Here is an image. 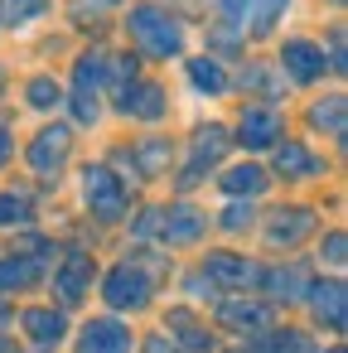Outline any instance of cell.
<instances>
[{
	"label": "cell",
	"mask_w": 348,
	"mask_h": 353,
	"mask_svg": "<svg viewBox=\"0 0 348 353\" xmlns=\"http://www.w3.org/2000/svg\"><path fill=\"white\" fill-rule=\"evenodd\" d=\"M0 353H15V348H10V339H6V334H0Z\"/></svg>",
	"instance_id": "cell-36"
},
{
	"label": "cell",
	"mask_w": 348,
	"mask_h": 353,
	"mask_svg": "<svg viewBox=\"0 0 348 353\" xmlns=\"http://www.w3.org/2000/svg\"><path fill=\"white\" fill-rule=\"evenodd\" d=\"M261 285H266L276 300H300V295L309 290V276H305L300 266H285V271H266Z\"/></svg>",
	"instance_id": "cell-20"
},
{
	"label": "cell",
	"mask_w": 348,
	"mask_h": 353,
	"mask_svg": "<svg viewBox=\"0 0 348 353\" xmlns=\"http://www.w3.org/2000/svg\"><path fill=\"white\" fill-rule=\"evenodd\" d=\"M329 353H343V348H329Z\"/></svg>",
	"instance_id": "cell-37"
},
{
	"label": "cell",
	"mask_w": 348,
	"mask_h": 353,
	"mask_svg": "<svg viewBox=\"0 0 348 353\" xmlns=\"http://www.w3.org/2000/svg\"><path fill=\"white\" fill-rule=\"evenodd\" d=\"M63 160H68V131H63V126L39 131V136H34V145H30V165H34L39 174H59V170H63Z\"/></svg>",
	"instance_id": "cell-10"
},
{
	"label": "cell",
	"mask_w": 348,
	"mask_h": 353,
	"mask_svg": "<svg viewBox=\"0 0 348 353\" xmlns=\"http://www.w3.org/2000/svg\"><path fill=\"white\" fill-rule=\"evenodd\" d=\"M280 68H285L295 83H314V78L324 73V54H319L309 39H290V44L280 49Z\"/></svg>",
	"instance_id": "cell-12"
},
{
	"label": "cell",
	"mask_w": 348,
	"mask_h": 353,
	"mask_svg": "<svg viewBox=\"0 0 348 353\" xmlns=\"http://www.w3.org/2000/svg\"><path fill=\"white\" fill-rule=\"evenodd\" d=\"M334 6H343V0H334Z\"/></svg>",
	"instance_id": "cell-39"
},
{
	"label": "cell",
	"mask_w": 348,
	"mask_h": 353,
	"mask_svg": "<svg viewBox=\"0 0 348 353\" xmlns=\"http://www.w3.org/2000/svg\"><path fill=\"white\" fill-rule=\"evenodd\" d=\"M6 160H10V136L0 131V165H6Z\"/></svg>",
	"instance_id": "cell-35"
},
{
	"label": "cell",
	"mask_w": 348,
	"mask_h": 353,
	"mask_svg": "<svg viewBox=\"0 0 348 353\" xmlns=\"http://www.w3.org/2000/svg\"><path fill=\"white\" fill-rule=\"evenodd\" d=\"M218 319L247 334V329H266V324H271V310H266L261 300H223V305H218Z\"/></svg>",
	"instance_id": "cell-15"
},
{
	"label": "cell",
	"mask_w": 348,
	"mask_h": 353,
	"mask_svg": "<svg viewBox=\"0 0 348 353\" xmlns=\"http://www.w3.org/2000/svg\"><path fill=\"white\" fill-rule=\"evenodd\" d=\"M126 30H131V39H136L150 59H174V54L184 49V34H179L174 15H165L160 6H136L131 20H126Z\"/></svg>",
	"instance_id": "cell-1"
},
{
	"label": "cell",
	"mask_w": 348,
	"mask_h": 353,
	"mask_svg": "<svg viewBox=\"0 0 348 353\" xmlns=\"http://www.w3.org/2000/svg\"><path fill=\"white\" fill-rule=\"evenodd\" d=\"M121 112H131V117H141V121H160V117H165V92H160L155 83H145V88H126Z\"/></svg>",
	"instance_id": "cell-17"
},
{
	"label": "cell",
	"mask_w": 348,
	"mask_h": 353,
	"mask_svg": "<svg viewBox=\"0 0 348 353\" xmlns=\"http://www.w3.org/2000/svg\"><path fill=\"white\" fill-rule=\"evenodd\" d=\"M280 136H285V126H280V117H276V112H266V107H252V112H242L237 145H247V150H271Z\"/></svg>",
	"instance_id": "cell-6"
},
{
	"label": "cell",
	"mask_w": 348,
	"mask_h": 353,
	"mask_svg": "<svg viewBox=\"0 0 348 353\" xmlns=\"http://www.w3.org/2000/svg\"><path fill=\"white\" fill-rule=\"evenodd\" d=\"M319 256H324L329 266H343V261H348V237H343V232H329L324 247H319Z\"/></svg>",
	"instance_id": "cell-31"
},
{
	"label": "cell",
	"mask_w": 348,
	"mask_h": 353,
	"mask_svg": "<svg viewBox=\"0 0 348 353\" xmlns=\"http://www.w3.org/2000/svg\"><path fill=\"white\" fill-rule=\"evenodd\" d=\"M136 165H141V174H165L170 170V145L165 141H145L136 150Z\"/></svg>",
	"instance_id": "cell-27"
},
{
	"label": "cell",
	"mask_w": 348,
	"mask_h": 353,
	"mask_svg": "<svg viewBox=\"0 0 348 353\" xmlns=\"http://www.w3.org/2000/svg\"><path fill=\"white\" fill-rule=\"evenodd\" d=\"M102 295H107V305H112V310H136V305H145L150 281H145V271H136V266H116V271L107 276Z\"/></svg>",
	"instance_id": "cell-4"
},
{
	"label": "cell",
	"mask_w": 348,
	"mask_h": 353,
	"mask_svg": "<svg viewBox=\"0 0 348 353\" xmlns=\"http://www.w3.org/2000/svg\"><path fill=\"white\" fill-rule=\"evenodd\" d=\"M170 329H179V343L189 353H213V334H203L189 310H170Z\"/></svg>",
	"instance_id": "cell-22"
},
{
	"label": "cell",
	"mask_w": 348,
	"mask_h": 353,
	"mask_svg": "<svg viewBox=\"0 0 348 353\" xmlns=\"http://www.w3.org/2000/svg\"><path fill=\"white\" fill-rule=\"evenodd\" d=\"M88 281H92V256H68L63 266H59V276H54V290H59V300L63 305H78L83 295H88Z\"/></svg>",
	"instance_id": "cell-13"
},
{
	"label": "cell",
	"mask_w": 348,
	"mask_h": 353,
	"mask_svg": "<svg viewBox=\"0 0 348 353\" xmlns=\"http://www.w3.org/2000/svg\"><path fill=\"white\" fill-rule=\"evenodd\" d=\"M280 10H285V0H223V15L252 34H266L280 20Z\"/></svg>",
	"instance_id": "cell-5"
},
{
	"label": "cell",
	"mask_w": 348,
	"mask_h": 353,
	"mask_svg": "<svg viewBox=\"0 0 348 353\" xmlns=\"http://www.w3.org/2000/svg\"><path fill=\"white\" fill-rule=\"evenodd\" d=\"M78 353H131V329L121 319H92L78 339Z\"/></svg>",
	"instance_id": "cell-8"
},
{
	"label": "cell",
	"mask_w": 348,
	"mask_h": 353,
	"mask_svg": "<svg viewBox=\"0 0 348 353\" xmlns=\"http://www.w3.org/2000/svg\"><path fill=\"white\" fill-rule=\"evenodd\" d=\"M247 223H252V208H247V203H232V208L223 213V228H227V232H242Z\"/></svg>",
	"instance_id": "cell-32"
},
{
	"label": "cell",
	"mask_w": 348,
	"mask_h": 353,
	"mask_svg": "<svg viewBox=\"0 0 348 353\" xmlns=\"http://www.w3.org/2000/svg\"><path fill=\"white\" fill-rule=\"evenodd\" d=\"M44 15V0H0V25H30Z\"/></svg>",
	"instance_id": "cell-26"
},
{
	"label": "cell",
	"mask_w": 348,
	"mask_h": 353,
	"mask_svg": "<svg viewBox=\"0 0 348 353\" xmlns=\"http://www.w3.org/2000/svg\"><path fill=\"white\" fill-rule=\"evenodd\" d=\"M39 281V261L34 256H15V261H0V290H25Z\"/></svg>",
	"instance_id": "cell-23"
},
{
	"label": "cell",
	"mask_w": 348,
	"mask_h": 353,
	"mask_svg": "<svg viewBox=\"0 0 348 353\" xmlns=\"http://www.w3.org/2000/svg\"><path fill=\"white\" fill-rule=\"evenodd\" d=\"M107 73L116 83V97H126V88H136V59L121 54V59H107Z\"/></svg>",
	"instance_id": "cell-29"
},
{
	"label": "cell",
	"mask_w": 348,
	"mask_h": 353,
	"mask_svg": "<svg viewBox=\"0 0 348 353\" xmlns=\"http://www.w3.org/2000/svg\"><path fill=\"white\" fill-rule=\"evenodd\" d=\"M203 271H208L213 285H237V290H247L252 281H261V271H256L247 256H232V252H213V256L203 261Z\"/></svg>",
	"instance_id": "cell-9"
},
{
	"label": "cell",
	"mask_w": 348,
	"mask_h": 353,
	"mask_svg": "<svg viewBox=\"0 0 348 353\" xmlns=\"http://www.w3.org/2000/svg\"><path fill=\"white\" fill-rule=\"evenodd\" d=\"M59 102H63V92H59L54 78H34V83H30V107L49 112V107H59Z\"/></svg>",
	"instance_id": "cell-30"
},
{
	"label": "cell",
	"mask_w": 348,
	"mask_h": 353,
	"mask_svg": "<svg viewBox=\"0 0 348 353\" xmlns=\"http://www.w3.org/2000/svg\"><path fill=\"white\" fill-rule=\"evenodd\" d=\"M305 295L314 300V314H319L329 329H343V324H348V290H343L338 281H329V285H309Z\"/></svg>",
	"instance_id": "cell-14"
},
{
	"label": "cell",
	"mask_w": 348,
	"mask_h": 353,
	"mask_svg": "<svg viewBox=\"0 0 348 353\" xmlns=\"http://www.w3.org/2000/svg\"><path fill=\"white\" fill-rule=\"evenodd\" d=\"M0 319H6V310H0Z\"/></svg>",
	"instance_id": "cell-38"
},
{
	"label": "cell",
	"mask_w": 348,
	"mask_h": 353,
	"mask_svg": "<svg viewBox=\"0 0 348 353\" xmlns=\"http://www.w3.org/2000/svg\"><path fill=\"white\" fill-rule=\"evenodd\" d=\"M20 324H25V334H30L34 343H44V348H49V343H59V339L68 334V319H63L59 310H25V319H20Z\"/></svg>",
	"instance_id": "cell-16"
},
{
	"label": "cell",
	"mask_w": 348,
	"mask_h": 353,
	"mask_svg": "<svg viewBox=\"0 0 348 353\" xmlns=\"http://www.w3.org/2000/svg\"><path fill=\"white\" fill-rule=\"evenodd\" d=\"M145 353H179V348H174L165 334H150V339H145Z\"/></svg>",
	"instance_id": "cell-33"
},
{
	"label": "cell",
	"mask_w": 348,
	"mask_h": 353,
	"mask_svg": "<svg viewBox=\"0 0 348 353\" xmlns=\"http://www.w3.org/2000/svg\"><path fill=\"white\" fill-rule=\"evenodd\" d=\"M261 339H266V334H261ZM237 353H276V348H271V339H266V343H252V348H237Z\"/></svg>",
	"instance_id": "cell-34"
},
{
	"label": "cell",
	"mask_w": 348,
	"mask_h": 353,
	"mask_svg": "<svg viewBox=\"0 0 348 353\" xmlns=\"http://www.w3.org/2000/svg\"><path fill=\"white\" fill-rule=\"evenodd\" d=\"M189 83L198 92H227V73L213 59H189Z\"/></svg>",
	"instance_id": "cell-24"
},
{
	"label": "cell",
	"mask_w": 348,
	"mask_h": 353,
	"mask_svg": "<svg viewBox=\"0 0 348 353\" xmlns=\"http://www.w3.org/2000/svg\"><path fill=\"white\" fill-rule=\"evenodd\" d=\"M227 145H232V141H227V131H223V126H203V131L194 136V160H189V170H184V179H179V184H184V189H189V184H198V179H203V170H213V165L223 160V150H227Z\"/></svg>",
	"instance_id": "cell-7"
},
{
	"label": "cell",
	"mask_w": 348,
	"mask_h": 353,
	"mask_svg": "<svg viewBox=\"0 0 348 353\" xmlns=\"http://www.w3.org/2000/svg\"><path fill=\"white\" fill-rule=\"evenodd\" d=\"M309 121H314L319 131H329V136L343 141V131H348V126H343V97H324V102H314V107H309Z\"/></svg>",
	"instance_id": "cell-25"
},
{
	"label": "cell",
	"mask_w": 348,
	"mask_h": 353,
	"mask_svg": "<svg viewBox=\"0 0 348 353\" xmlns=\"http://www.w3.org/2000/svg\"><path fill=\"white\" fill-rule=\"evenodd\" d=\"M203 232V213H194V208H170V213H160V237L165 242H194Z\"/></svg>",
	"instance_id": "cell-18"
},
{
	"label": "cell",
	"mask_w": 348,
	"mask_h": 353,
	"mask_svg": "<svg viewBox=\"0 0 348 353\" xmlns=\"http://www.w3.org/2000/svg\"><path fill=\"white\" fill-rule=\"evenodd\" d=\"M20 223H30V199L0 194V228H20Z\"/></svg>",
	"instance_id": "cell-28"
},
{
	"label": "cell",
	"mask_w": 348,
	"mask_h": 353,
	"mask_svg": "<svg viewBox=\"0 0 348 353\" xmlns=\"http://www.w3.org/2000/svg\"><path fill=\"white\" fill-rule=\"evenodd\" d=\"M73 117L83 121V126H92L97 121V88L107 83V54H83L78 59V68H73Z\"/></svg>",
	"instance_id": "cell-2"
},
{
	"label": "cell",
	"mask_w": 348,
	"mask_h": 353,
	"mask_svg": "<svg viewBox=\"0 0 348 353\" xmlns=\"http://www.w3.org/2000/svg\"><path fill=\"white\" fill-rule=\"evenodd\" d=\"M83 194H88V208L97 213V218H121V208H126V184L107 170V165H88V174H83Z\"/></svg>",
	"instance_id": "cell-3"
},
{
	"label": "cell",
	"mask_w": 348,
	"mask_h": 353,
	"mask_svg": "<svg viewBox=\"0 0 348 353\" xmlns=\"http://www.w3.org/2000/svg\"><path fill=\"white\" fill-rule=\"evenodd\" d=\"M218 184H223L232 199H242V194H247V199H256V194H261L271 179H266V170H261V165H237V170H227Z\"/></svg>",
	"instance_id": "cell-19"
},
{
	"label": "cell",
	"mask_w": 348,
	"mask_h": 353,
	"mask_svg": "<svg viewBox=\"0 0 348 353\" xmlns=\"http://www.w3.org/2000/svg\"><path fill=\"white\" fill-rule=\"evenodd\" d=\"M276 170L290 179V174H314L319 170V160L300 145V141H285V145H276Z\"/></svg>",
	"instance_id": "cell-21"
},
{
	"label": "cell",
	"mask_w": 348,
	"mask_h": 353,
	"mask_svg": "<svg viewBox=\"0 0 348 353\" xmlns=\"http://www.w3.org/2000/svg\"><path fill=\"white\" fill-rule=\"evenodd\" d=\"M309 232H314V213L309 208H280V213H271V228H266L271 247H295Z\"/></svg>",
	"instance_id": "cell-11"
}]
</instances>
